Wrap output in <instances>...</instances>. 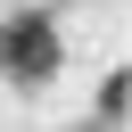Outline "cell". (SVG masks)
Here are the masks:
<instances>
[{
  "label": "cell",
  "instance_id": "obj_1",
  "mask_svg": "<svg viewBox=\"0 0 132 132\" xmlns=\"http://www.w3.org/2000/svg\"><path fill=\"white\" fill-rule=\"evenodd\" d=\"M58 58H66V50H58V25H50L41 8H16V16L0 25V74H8V82H50Z\"/></svg>",
  "mask_w": 132,
  "mask_h": 132
}]
</instances>
